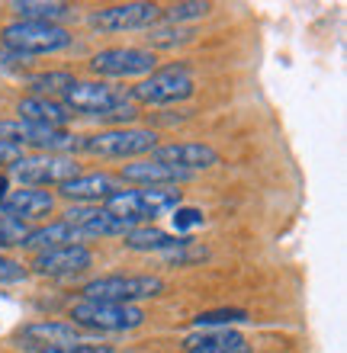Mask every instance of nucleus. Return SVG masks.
Here are the masks:
<instances>
[{"label": "nucleus", "instance_id": "obj_30", "mask_svg": "<svg viewBox=\"0 0 347 353\" xmlns=\"http://www.w3.org/2000/svg\"><path fill=\"white\" fill-rule=\"evenodd\" d=\"M170 219H174V228H177V232H190V228L206 225V215H203V209H197V205H177Z\"/></svg>", "mask_w": 347, "mask_h": 353}, {"label": "nucleus", "instance_id": "obj_16", "mask_svg": "<svg viewBox=\"0 0 347 353\" xmlns=\"http://www.w3.org/2000/svg\"><path fill=\"white\" fill-rule=\"evenodd\" d=\"M116 176L122 183H139V186H180V183H190L197 174H187V170L170 168V164H161V161H151V158H139L132 164H126Z\"/></svg>", "mask_w": 347, "mask_h": 353}, {"label": "nucleus", "instance_id": "obj_15", "mask_svg": "<svg viewBox=\"0 0 347 353\" xmlns=\"http://www.w3.org/2000/svg\"><path fill=\"white\" fill-rule=\"evenodd\" d=\"M55 193L48 190H32V186H23V190H13L0 199V215L7 219H17V222H39V219H48L55 212Z\"/></svg>", "mask_w": 347, "mask_h": 353}, {"label": "nucleus", "instance_id": "obj_22", "mask_svg": "<svg viewBox=\"0 0 347 353\" xmlns=\"http://www.w3.org/2000/svg\"><path fill=\"white\" fill-rule=\"evenodd\" d=\"M65 244H84V234L77 232L75 225H68V222H61V219H58V222L29 228L23 248L39 254V251H52V248H65Z\"/></svg>", "mask_w": 347, "mask_h": 353}, {"label": "nucleus", "instance_id": "obj_8", "mask_svg": "<svg viewBox=\"0 0 347 353\" xmlns=\"http://www.w3.org/2000/svg\"><path fill=\"white\" fill-rule=\"evenodd\" d=\"M0 141H10L17 148L29 145L39 154H65V151H75L77 135H71L68 129H48V125H36L26 119H0Z\"/></svg>", "mask_w": 347, "mask_h": 353}, {"label": "nucleus", "instance_id": "obj_20", "mask_svg": "<svg viewBox=\"0 0 347 353\" xmlns=\"http://www.w3.org/2000/svg\"><path fill=\"white\" fill-rule=\"evenodd\" d=\"M19 119L36 122V125H48V129H65L68 122L75 119V112L61 106L58 100H42V97H23L17 103Z\"/></svg>", "mask_w": 347, "mask_h": 353}, {"label": "nucleus", "instance_id": "obj_35", "mask_svg": "<svg viewBox=\"0 0 347 353\" xmlns=\"http://www.w3.org/2000/svg\"><path fill=\"white\" fill-rule=\"evenodd\" d=\"M10 193V176L7 174H0V199Z\"/></svg>", "mask_w": 347, "mask_h": 353}, {"label": "nucleus", "instance_id": "obj_28", "mask_svg": "<svg viewBox=\"0 0 347 353\" xmlns=\"http://www.w3.org/2000/svg\"><path fill=\"white\" fill-rule=\"evenodd\" d=\"M26 234H29V225L0 215V251H7V248H23Z\"/></svg>", "mask_w": 347, "mask_h": 353}, {"label": "nucleus", "instance_id": "obj_4", "mask_svg": "<svg viewBox=\"0 0 347 353\" xmlns=\"http://www.w3.org/2000/svg\"><path fill=\"white\" fill-rule=\"evenodd\" d=\"M184 199L180 190L174 186H139V190H119L103 203V209H110L113 215L132 219L135 225L155 222L158 215L174 212Z\"/></svg>", "mask_w": 347, "mask_h": 353}, {"label": "nucleus", "instance_id": "obj_17", "mask_svg": "<svg viewBox=\"0 0 347 353\" xmlns=\"http://www.w3.org/2000/svg\"><path fill=\"white\" fill-rule=\"evenodd\" d=\"M122 180L116 174H77L75 180L58 186V196L61 199H71V203H106L113 193H119Z\"/></svg>", "mask_w": 347, "mask_h": 353}, {"label": "nucleus", "instance_id": "obj_10", "mask_svg": "<svg viewBox=\"0 0 347 353\" xmlns=\"http://www.w3.org/2000/svg\"><path fill=\"white\" fill-rule=\"evenodd\" d=\"M158 19V3H113V7L94 10L87 17V26L97 32H135V29H151Z\"/></svg>", "mask_w": 347, "mask_h": 353}, {"label": "nucleus", "instance_id": "obj_32", "mask_svg": "<svg viewBox=\"0 0 347 353\" xmlns=\"http://www.w3.org/2000/svg\"><path fill=\"white\" fill-rule=\"evenodd\" d=\"M39 353H113V350L100 344H65V347H46Z\"/></svg>", "mask_w": 347, "mask_h": 353}, {"label": "nucleus", "instance_id": "obj_23", "mask_svg": "<svg viewBox=\"0 0 347 353\" xmlns=\"http://www.w3.org/2000/svg\"><path fill=\"white\" fill-rule=\"evenodd\" d=\"M10 10L17 13V19H26V23H55V26H61V19H68L75 13V7L61 3V0H13Z\"/></svg>", "mask_w": 347, "mask_h": 353}, {"label": "nucleus", "instance_id": "obj_29", "mask_svg": "<svg viewBox=\"0 0 347 353\" xmlns=\"http://www.w3.org/2000/svg\"><path fill=\"white\" fill-rule=\"evenodd\" d=\"M170 263H177V267H187V263H199V261H206L209 251L203 248V244H197L193 238H187V241L180 244V248H174V251L164 254Z\"/></svg>", "mask_w": 347, "mask_h": 353}, {"label": "nucleus", "instance_id": "obj_21", "mask_svg": "<svg viewBox=\"0 0 347 353\" xmlns=\"http://www.w3.org/2000/svg\"><path fill=\"white\" fill-rule=\"evenodd\" d=\"M187 241L184 234H168L161 232V228H155V225H135V228H129V232L122 234V248H129V251H139V254H168L174 251V248H180V244Z\"/></svg>", "mask_w": 347, "mask_h": 353}, {"label": "nucleus", "instance_id": "obj_13", "mask_svg": "<svg viewBox=\"0 0 347 353\" xmlns=\"http://www.w3.org/2000/svg\"><path fill=\"white\" fill-rule=\"evenodd\" d=\"M94 263V254L87 244H65V248H52V251H39L26 270H32L36 276L48 279H65L75 276L81 270H87Z\"/></svg>", "mask_w": 347, "mask_h": 353}, {"label": "nucleus", "instance_id": "obj_31", "mask_svg": "<svg viewBox=\"0 0 347 353\" xmlns=\"http://www.w3.org/2000/svg\"><path fill=\"white\" fill-rule=\"evenodd\" d=\"M26 276H29L26 263L10 261V257H3V254H0V286H13V283H23Z\"/></svg>", "mask_w": 347, "mask_h": 353}, {"label": "nucleus", "instance_id": "obj_18", "mask_svg": "<svg viewBox=\"0 0 347 353\" xmlns=\"http://www.w3.org/2000/svg\"><path fill=\"white\" fill-rule=\"evenodd\" d=\"M84 334L77 325L71 321H32L19 331V341H29V344H39V350L46 347H65V344H84Z\"/></svg>", "mask_w": 347, "mask_h": 353}, {"label": "nucleus", "instance_id": "obj_11", "mask_svg": "<svg viewBox=\"0 0 347 353\" xmlns=\"http://www.w3.org/2000/svg\"><path fill=\"white\" fill-rule=\"evenodd\" d=\"M97 77H148L158 71V55L151 48H103L90 58Z\"/></svg>", "mask_w": 347, "mask_h": 353}, {"label": "nucleus", "instance_id": "obj_7", "mask_svg": "<svg viewBox=\"0 0 347 353\" xmlns=\"http://www.w3.org/2000/svg\"><path fill=\"white\" fill-rule=\"evenodd\" d=\"M77 174H81V164L68 154H23L17 164H10L7 176L39 190V186H61Z\"/></svg>", "mask_w": 347, "mask_h": 353}, {"label": "nucleus", "instance_id": "obj_25", "mask_svg": "<svg viewBox=\"0 0 347 353\" xmlns=\"http://www.w3.org/2000/svg\"><path fill=\"white\" fill-rule=\"evenodd\" d=\"M244 321H248V312H241V308H212V312H199L193 318V327L197 331H222V327L244 325Z\"/></svg>", "mask_w": 347, "mask_h": 353}, {"label": "nucleus", "instance_id": "obj_9", "mask_svg": "<svg viewBox=\"0 0 347 353\" xmlns=\"http://www.w3.org/2000/svg\"><path fill=\"white\" fill-rule=\"evenodd\" d=\"M129 103L126 90L106 84V81H75L61 93V106H68L71 112H81V116H94V119H103L110 110Z\"/></svg>", "mask_w": 347, "mask_h": 353}, {"label": "nucleus", "instance_id": "obj_19", "mask_svg": "<svg viewBox=\"0 0 347 353\" xmlns=\"http://www.w3.org/2000/svg\"><path fill=\"white\" fill-rule=\"evenodd\" d=\"M184 353H254L248 337L222 327V331H199L184 337Z\"/></svg>", "mask_w": 347, "mask_h": 353}, {"label": "nucleus", "instance_id": "obj_26", "mask_svg": "<svg viewBox=\"0 0 347 353\" xmlns=\"http://www.w3.org/2000/svg\"><path fill=\"white\" fill-rule=\"evenodd\" d=\"M212 10V3H203V0H187V3H170L168 10H161V19L168 23H184V19H203Z\"/></svg>", "mask_w": 347, "mask_h": 353}, {"label": "nucleus", "instance_id": "obj_3", "mask_svg": "<svg viewBox=\"0 0 347 353\" xmlns=\"http://www.w3.org/2000/svg\"><path fill=\"white\" fill-rule=\"evenodd\" d=\"M75 42V36L65 26L55 23H26V19H13L0 29V48H7L19 58H39L52 55V52H65Z\"/></svg>", "mask_w": 347, "mask_h": 353}, {"label": "nucleus", "instance_id": "obj_33", "mask_svg": "<svg viewBox=\"0 0 347 353\" xmlns=\"http://www.w3.org/2000/svg\"><path fill=\"white\" fill-rule=\"evenodd\" d=\"M26 61H29V58H19V55H13V52H7V48H0V77L17 74Z\"/></svg>", "mask_w": 347, "mask_h": 353}, {"label": "nucleus", "instance_id": "obj_34", "mask_svg": "<svg viewBox=\"0 0 347 353\" xmlns=\"http://www.w3.org/2000/svg\"><path fill=\"white\" fill-rule=\"evenodd\" d=\"M23 158V148H17V145H10V141H0V168L3 164H17V161Z\"/></svg>", "mask_w": 347, "mask_h": 353}, {"label": "nucleus", "instance_id": "obj_27", "mask_svg": "<svg viewBox=\"0 0 347 353\" xmlns=\"http://www.w3.org/2000/svg\"><path fill=\"white\" fill-rule=\"evenodd\" d=\"M190 39H193V29H184V26H170V29H148V46H155V48L187 46Z\"/></svg>", "mask_w": 347, "mask_h": 353}, {"label": "nucleus", "instance_id": "obj_24", "mask_svg": "<svg viewBox=\"0 0 347 353\" xmlns=\"http://www.w3.org/2000/svg\"><path fill=\"white\" fill-rule=\"evenodd\" d=\"M19 81L32 90V97L52 100V93H65L77 77L71 74V71H36V74H23Z\"/></svg>", "mask_w": 347, "mask_h": 353}, {"label": "nucleus", "instance_id": "obj_5", "mask_svg": "<svg viewBox=\"0 0 347 353\" xmlns=\"http://www.w3.org/2000/svg\"><path fill=\"white\" fill-rule=\"evenodd\" d=\"M84 299L90 302H113V305H135L145 299H158L168 292V283L161 276H126V273H110L84 283Z\"/></svg>", "mask_w": 347, "mask_h": 353}, {"label": "nucleus", "instance_id": "obj_2", "mask_svg": "<svg viewBox=\"0 0 347 353\" xmlns=\"http://www.w3.org/2000/svg\"><path fill=\"white\" fill-rule=\"evenodd\" d=\"M158 132L155 129H100L90 132V135H77L75 151L81 154H90V158H145L158 148Z\"/></svg>", "mask_w": 347, "mask_h": 353}, {"label": "nucleus", "instance_id": "obj_1", "mask_svg": "<svg viewBox=\"0 0 347 353\" xmlns=\"http://www.w3.org/2000/svg\"><path fill=\"white\" fill-rule=\"evenodd\" d=\"M197 93V77L190 71V65L184 61H174L168 68H158L151 71L145 81L132 87L126 97H129L132 106H174V103H184Z\"/></svg>", "mask_w": 347, "mask_h": 353}, {"label": "nucleus", "instance_id": "obj_12", "mask_svg": "<svg viewBox=\"0 0 347 353\" xmlns=\"http://www.w3.org/2000/svg\"><path fill=\"white\" fill-rule=\"evenodd\" d=\"M61 222L75 225L77 232L87 238H122V234L135 228L132 219H122V215H113L103 205H71L61 212Z\"/></svg>", "mask_w": 347, "mask_h": 353}, {"label": "nucleus", "instance_id": "obj_6", "mask_svg": "<svg viewBox=\"0 0 347 353\" xmlns=\"http://www.w3.org/2000/svg\"><path fill=\"white\" fill-rule=\"evenodd\" d=\"M71 325H77L81 331H97V334H119V331H135L145 325V312L139 305H113V302L81 299L71 308Z\"/></svg>", "mask_w": 347, "mask_h": 353}, {"label": "nucleus", "instance_id": "obj_14", "mask_svg": "<svg viewBox=\"0 0 347 353\" xmlns=\"http://www.w3.org/2000/svg\"><path fill=\"white\" fill-rule=\"evenodd\" d=\"M151 161H161V164L180 168L187 174H197V170L216 168L222 158H219V151L212 145H203V141H174V145H158L151 151Z\"/></svg>", "mask_w": 347, "mask_h": 353}]
</instances>
